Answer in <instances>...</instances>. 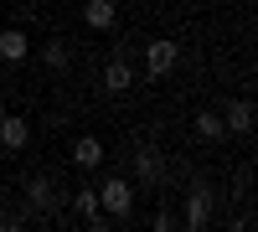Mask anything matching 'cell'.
Listing matches in <instances>:
<instances>
[{"label": "cell", "instance_id": "obj_4", "mask_svg": "<svg viewBox=\"0 0 258 232\" xmlns=\"http://www.w3.org/2000/svg\"><path fill=\"white\" fill-rule=\"evenodd\" d=\"M83 21H88L93 31H114L119 11H114V0H88V6H83Z\"/></svg>", "mask_w": 258, "mask_h": 232}, {"label": "cell", "instance_id": "obj_5", "mask_svg": "<svg viewBox=\"0 0 258 232\" xmlns=\"http://www.w3.org/2000/svg\"><path fill=\"white\" fill-rule=\"evenodd\" d=\"M26 201L36 212H57V191H52V176H31L26 181Z\"/></svg>", "mask_w": 258, "mask_h": 232}, {"label": "cell", "instance_id": "obj_12", "mask_svg": "<svg viewBox=\"0 0 258 232\" xmlns=\"http://www.w3.org/2000/svg\"><path fill=\"white\" fill-rule=\"evenodd\" d=\"M135 171H140V181L155 186V181H160V155H155V150H140V155H135Z\"/></svg>", "mask_w": 258, "mask_h": 232}, {"label": "cell", "instance_id": "obj_13", "mask_svg": "<svg viewBox=\"0 0 258 232\" xmlns=\"http://www.w3.org/2000/svg\"><path fill=\"white\" fill-rule=\"evenodd\" d=\"M197 134H202V139H227L222 114H197Z\"/></svg>", "mask_w": 258, "mask_h": 232}, {"label": "cell", "instance_id": "obj_7", "mask_svg": "<svg viewBox=\"0 0 258 232\" xmlns=\"http://www.w3.org/2000/svg\"><path fill=\"white\" fill-rule=\"evenodd\" d=\"M222 124H227L232 134H248V129H253V103H248V98H232L227 109H222Z\"/></svg>", "mask_w": 258, "mask_h": 232}, {"label": "cell", "instance_id": "obj_3", "mask_svg": "<svg viewBox=\"0 0 258 232\" xmlns=\"http://www.w3.org/2000/svg\"><path fill=\"white\" fill-rule=\"evenodd\" d=\"M26 139H31V124L21 119V114L0 119V144H6V150H26Z\"/></svg>", "mask_w": 258, "mask_h": 232}, {"label": "cell", "instance_id": "obj_6", "mask_svg": "<svg viewBox=\"0 0 258 232\" xmlns=\"http://www.w3.org/2000/svg\"><path fill=\"white\" fill-rule=\"evenodd\" d=\"M207 217H212V191H207V186H197V191L186 196V227L197 232V227H207Z\"/></svg>", "mask_w": 258, "mask_h": 232}, {"label": "cell", "instance_id": "obj_10", "mask_svg": "<svg viewBox=\"0 0 258 232\" xmlns=\"http://www.w3.org/2000/svg\"><path fill=\"white\" fill-rule=\"evenodd\" d=\"M26 52H31L26 31H0V57H6V62H26Z\"/></svg>", "mask_w": 258, "mask_h": 232}, {"label": "cell", "instance_id": "obj_1", "mask_svg": "<svg viewBox=\"0 0 258 232\" xmlns=\"http://www.w3.org/2000/svg\"><path fill=\"white\" fill-rule=\"evenodd\" d=\"M98 206H103V212H109L114 222H124V217H129V206H135V191H129V181L109 176V181L98 186Z\"/></svg>", "mask_w": 258, "mask_h": 232}, {"label": "cell", "instance_id": "obj_9", "mask_svg": "<svg viewBox=\"0 0 258 232\" xmlns=\"http://www.w3.org/2000/svg\"><path fill=\"white\" fill-rule=\"evenodd\" d=\"M129 83H135V67H129L124 57H114L109 67H103V88L109 93H129Z\"/></svg>", "mask_w": 258, "mask_h": 232}, {"label": "cell", "instance_id": "obj_11", "mask_svg": "<svg viewBox=\"0 0 258 232\" xmlns=\"http://www.w3.org/2000/svg\"><path fill=\"white\" fill-rule=\"evenodd\" d=\"M41 62H47V67H68V62H73V52H68V41H62V36H52L47 47H41Z\"/></svg>", "mask_w": 258, "mask_h": 232}, {"label": "cell", "instance_id": "obj_14", "mask_svg": "<svg viewBox=\"0 0 258 232\" xmlns=\"http://www.w3.org/2000/svg\"><path fill=\"white\" fill-rule=\"evenodd\" d=\"M73 206H78L83 217H98V212H103V206H98V186H83V191L73 196Z\"/></svg>", "mask_w": 258, "mask_h": 232}, {"label": "cell", "instance_id": "obj_8", "mask_svg": "<svg viewBox=\"0 0 258 232\" xmlns=\"http://www.w3.org/2000/svg\"><path fill=\"white\" fill-rule=\"evenodd\" d=\"M73 160H78V171H98V165H103V139L83 134V139L73 144Z\"/></svg>", "mask_w": 258, "mask_h": 232}, {"label": "cell", "instance_id": "obj_2", "mask_svg": "<svg viewBox=\"0 0 258 232\" xmlns=\"http://www.w3.org/2000/svg\"><path fill=\"white\" fill-rule=\"evenodd\" d=\"M176 57H181V47H176V41H150V47H145V72L150 78H165L170 67H176Z\"/></svg>", "mask_w": 258, "mask_h": 232}]
</instances>
